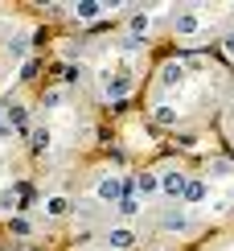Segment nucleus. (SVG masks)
I'll use <instances>...</instances> for the list:
<instances>
[{
	"mask_svg": "<svg viewBox=\"0 0 234 251\" xmlns=\"http://www.w3.org/2000/svg\"><path fill=\"white\" fill-rule=\"evenodd\" d=\"M161 190L168 198H181V194H185V177H181V173H164L161 177Z\"/></svg>",
	"mask_w": 234,
	"mask_h": 251,
	"instance_id": "f257e3e1",
	"label": "nucleus"
},
{
	"mask_svg": "<svg viewBox=\"0 0 234 251\" xmlns=\"http://www.w3.org/2000/svg\"><path fill=\"white\" fill-rule=\"evenodd\" d=\"M181 198H185V202H201V198H206V185L201 181H185V194Z\"/></svg>",
	"mask_w": 234,
	"mask_h": 251,
	"instance_id": "0eeeda50",
	"label": "nucleus"
},
{
	"mask_svg": "<svg viewBox=\"0 0 234 251\" xmlns=\"http://www.w3.org/2000/svg\"><path fill=\"white\" fill-rule=\"evenodd\" d=\"M127 87H132V78H127V75H115V78L107 75V91H111V95H119V99H123V95H127Z\"/></svg>",
	"mask_w": 234,
	"mask_h": 251,
	"instance_id": "7ed1b4c3",
	"label": "nucleus"
},
{
	"mask_svg": "<svg viewBox=\"0 0 234 251\" xmlns=\"http://www.w3.org/2000/svg\"><path fill=\"white\" fill-rule=\"evenodd\" d=\"M197 25H201L197 13H181L177 17V33H197Z\"/></svg>",
	"mask_w": 234,
	"mask_h": 251,
	"instance_id": "39448f33",
	"label": "nucleus"
},
{
	"mask_svg": "<svg viewBox=\"0 0 234 251\" xmlns=\"http://www.w3.org/2000/svg\"><path fill=\"white\" fill-rule=\"evenodd\" d=\"M226 54H234V33H230V37H226Z\"/></svg>",
	"mask_w": 234,
	"mask_h": 251,
	"instance_id": "4468645a",
	"label": "nucleus"
},
{
	"mask_svg": "<svg viewBox=\"0 0 234 251\" xmlns=\"http://www.w3.org/2000/svg\"><path fill=\"white\" fill-rule=\"evenodd\" d=\"M132 29H136V33H144V29H148V17L136 13V17H132Z\"/></svg>",
	"mask_w": 234,
	"mask_h": 251,
	"instance_id": "f8f14e48",
	"label": "nucleus"
},
{
	"mask_svg": "<svg viewBox=\"0 0 234 251\" xmlns=\"http://www.w3.org/2000/svg\"><path fill=\"white\" fill-rule=\"evenodd\" d=\"M181 75H185V70H181V62H168V66L161 70V82H164V87H173V82H181Z\"/></svg>",
	"mask_w": 234,
	"mask_h": 251,
	"instance_id": "423d86ee",
	"label": "nucleus"
},
{
	"mask_svg": "<svg viewBox=\"0 0 234 251\" xmlns=\"http://www.w3.org/2000/svg\"><path fill=\"white\" fill-rule=\"evenodd\" d=\"M99 8H103L99 0H78V4H74V13H78L82 21H91V17H99Z\"/></svg>",
	"mask_w": 234,
	"mask_h": 251,
	"instance_id": "20e7f679",
	"label": "nucleus"
},
{
	"mask_svg": "<svg viewBox=\"0 0 234 251\" xmlns=\"http://www.w3.org/2000/svg\"><path fill=\"white\" fill-rule=\"evenodd\" d=\"M49 214H66V198H54L49 202Z\"/></svg>",
	"mask_w": 234,
	"mask_h": 251,
	"instance_id": "ddd939ff",
	"label": "nucleus"
},
{
	"mask_svg": "<svg viewBox=\"0 0 234 251\" xmlns=\"http://www.w3.org/2000/svg\"><path fill=\"white\" fill-rule=\"evenodd\" d=\"M156 185H161V181H156L152 173H144V177H136V190H140V194H152Z\"/></svg>",
	"mask_w": 234,
	"mask_h": 251,
	"instance_id": "1a4fd4ad",
	"label": "nucleus"
},
{
	"mask_svg": "<svg viewBox=\"0 0 234 251\" xmlns=\"http://www.w3.org/2000/svg\"><path fill=\"white\" fill-rule=\"evenodd\" d=\"M181 226H185V214L168 210V214H164V231H181Z\"/></svg>",
	"mask_w": 234,
	"mask_h": 251,
	"instance_id": "9d476101",
	"label": "nucleus"
},
{
	"mask_svg": "<svg viewBox=\"0 0 234 251\" xmlns=\"http://www.w3.org/2000/svg\"><path fill=\"white\" fill-rule=\"evenodd\" d=\"M156 124H177V111L168 107V103H161V107H156Z\"/></svg>",
	"mask_w": 234,
	"mask_h": 251,
	"instance_id": "9b49d317",
	"label": "nucleus"
},
{
	"mask_svg": "<svg viewBox=\"0 0 234 251\" xmlns=\"http://www.w3.org/2000/svg\"><path fill=\"white\" fill-rule=\"evenodd\" d=\"M111 247H132V231H127V226H115L111 231Z\"/></svg>",
	"mask_w": 234,
	"mask_h": 251,
	"instance_id": "6e6552de",
	"label": "nucleus"
},
{
	"mask_svg": "<svg viewBox=\"0 0 234 251\" xmlns=\"http://www.w3.org/2000/svg\"><path fill=\"white\" fill-rule=\"evenodd\" d=\"M99 198H103V202H119V198H123V181H115V177L99 181Z\"/></svg>",
	"mask_w": 234,
	"mask_h": 251,
	"instance_id": "f03ea898",
	"label": "nucleus"
}]
</instances>
